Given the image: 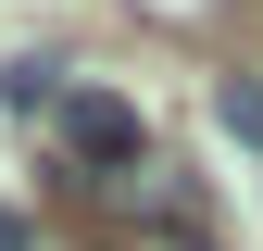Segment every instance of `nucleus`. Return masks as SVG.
<instances>
[{
	"mask_svg": "<svg viewBox=\"0 0 263 251\" xmlns=\"http://www.w3.org/2000/svg\"><path fill=\"white\" fill-rule=\"evenodd\" d=\"M0 251H38V239H25V213H0Z\"/></svg>",
	"mask_w": 263,
	"mask_h": 251,
	"instance_id": "obj_5",
	"label": "nucleus"
},
{
	"mask_svg": "<svg viewBox=\"0 0 263 251\" xmlns=\"http://www.w3.org/2000/svg\"><path fill=\"white\" fill-rule=\"evenodd\" d=\"M213 113H226V126H238V138H251V151H263V76H226V88H213Z\"/></svg>",
	"mask_w": 263,
	"mask_h": 251,
	"instance_id": "obj_3",
	"label": "nucleus"
},
{
	"mask_svg": "<svg viewBox=\"0 0 263 251\" xmlns=\"http://www.w3.org/2000/svg\"><path fill=\"white\" fill-rule=\"evenodd\" d=\"M63 126V151H76V176H138V151H151V126H138V101H125V88H76V101L50 113Z\"/></svg>",
	"mask_w": 263,
	"mask_h": 251,
	"instance_id": "obj_1",
	"label": "nucleus"
},
{
	"mask_svg": "<svg viewBox=\"0 0 263 251\" xmlns=\"http://www.w3.org/2000/svg\"><path fill=\"white\" fill-rule=\"evenodd\" d=\"M0 101H13V113H63V101H76V76L25 50V63H0Z\"/></svg>",
	"mask_w": 263,
	"mask_h": 251,
	"instance_id": "obj_2",
	"label": "nucleus"
},
{
	"mask_svg": "<svg viewBox=\"0 0 263 251\" xmlns=\"http://www.w3.org/2000/svg\"><path fill=\"white\" fill-rule=\"evenodd\" d=\"M151 13H163V25H201V13H213V0H151Z\"/></svg>",
	"mask_w": 263,
	"mask_h": 251,
	"instance_id": "obj_4",
	"label": "nucleus"
}]
</instances>
